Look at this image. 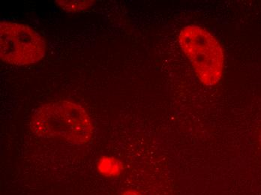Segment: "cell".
Wrapping results in <instances>:
<instances>
[{"instance_id": "4", "label": "cell", "mask_w": 261, "mask_h": 195, "mask_svg": "<svg viewBox=\"0 0 261 195\" xmlns=\"http://www.w3.org/2000/svg\"><path fill=\"white\" fill-rule=\"evenodd\" d=\"M63 10L70 12H81L91 7L93 1H56Z\"/></svg>"}, {"instance_id": "2", "label": "cell", "mask_w": 261, "mask_h": 195, "mask_svg": "<svg viewBox=\"0 0 261 195\" xmlns=\"http://www.w3.org/2000/svg\"><path fill=\"white\" fill-rule=\"evenodd\" d=\"M179 42L200 81L206 86L219 83L224 71V55L216 38L205 29L192 25L181 30Z\"/></svg>"}, {"instance_id": "6", "label": "cell", "mask_w": 261, "mask_h": 195, "mask_svg": "<svg viewBox=\"0 0 261 195\" xmlns=\"http://www.w3.org/2000/svg\"><path fill=\"white\" fill-rule=\"evenodd\" d=\"M260 145H261V131H260Z\"/></svg>"}, {"instance_id": "3", "label": "cell", "mask_w": 261, "mask_h": 195, "mask_svg": "<svg viewBox=\"0 0 261 195\" xmlns=\"http://www.w3.org/2000/svg\"><path fill=\"white\" fill-rule=\"evenodd\" d=\"M46 42L36 30L14 22L0 23V57L15 66L35 64L45 56Z\"/></svg>"}, {"instance_id": "1", "label": "cell", "mask_w": 261, "mask_h": 195, "mask_svg": "<svg viewBox=\"0 0 261 195\" xmlns=\"http://www.w3.org/2000/svg\"><path fill=\"white\" fill-rule=\"evenodd\" d=\"M30 128L40 137L79 145L88 144L94 136L93 123L85 109L67 101L43 104L32 116Z\"/></svg>"}, {"instance_id": "5", "label": "cell", "mask_w": 261, "mask_h": 195, "mask_svg": "<svg viewBox=\"0 0 261 195\" xmlns=\"http://www.w3.org/2000/svg\"><path fill=\"white\" fill-rule=\"evenodd\" d=\"M122 195H142L138 191H135V190H128V191H125Z\"/></svg>"}]
</instances>
